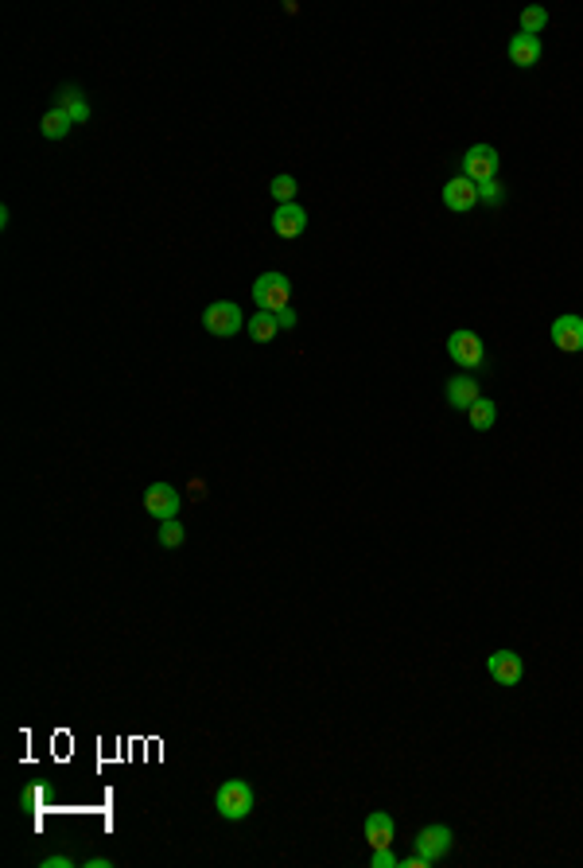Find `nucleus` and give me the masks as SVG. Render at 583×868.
Returning <instances> with one entry per match:
<instances>
[{"instance_id": "obj_6", "label": "nucleus", "mask_w": 583, "mask_h": 868, "mask_svg": "<svg viewBox=\"0 0 583 868\" xmlns=\"http://www.w3.org/2000/svg\"><path fill=\"white\" fill-rule=\"evenodd\" d=\"M179 503H183V495H179L171 483H148V491H145V510H148L152 518L168 522V518H176V514H179Z\"/></svg>"}, {"instance_id": "obj_19", "label": "nucleus", "mask_w": 583, "mask_h": 868, "mask_svg": "<svg viewBox=\"0 0 583 868\" xmlns=\"http://www.w3.org/2000/svg\"><path fill=\"white\" fill-rule=\"evenodd\" d=\"M545 28H548V8L533 4V8H525V12H521V32L537 36V32H545Z\"/></svg>"}, {"instance_id": "obj_20", "label": "nucleus", "mask_w": 583, "mask_h": 868, "mask_svg": "<svg viewBox=\"0 0 583 868\" xmlns=\"http://www.w3.org/2000/svg\"><path fill=\"white\" fill-rule=\"evenodd\" d=\"M183 541H187V530H183L176 518H168V522H160V545L163 549H179Z\"/></svg>"}, {"instance_id": "obj_25", "label": "nucleus", "mask_w": 583, "mask_h": 868, "mask_svg": "<svg viewBox=\"0 0 583 868\" xmlns=\"http://www.w3.org/2000/svg\"><path fill=\"white\" fill-rule=\"evenodd\" d=\"M75 861L70 856H63V853H55V856H43V868H70Z\"/></svg>"}, {"instance_id": "obj_11", "label": "nucleus", "mask_w": 583, "mask_h": 868, "mask_svg": "<svg viewBox=\"0 0 583 868\" xmlns=\"http://www.w3.org/2000/svg\"><path fill=\"white\" fill-rule=\"evenodd\" d=\"M552 343L568 354L583 351V315H560V320L552 323Z\"/></svg>"}, {"instance_id": "obj_26", "label": "nucleus", "mask_w": 583, "mask_h": 868, "mask_svg": "<svg viewBox=\"0 0 583 868\" xmlns=\"http://www.w3.org/2000/svg\"><path fill=\"white\" fill-rule=\"evenodd\" d=\"M428 864H432V861H428V856H421V853H416V856H405V861H401V868H428Z\"/></svg>"}, {"instance_id": "obj_12", "label": "nucleus", "mask_w": 583, "mask_h": 868, "mask_svg": "<svg viewBox=\"0 0 583 868\" xmlns=\"http://www.w3.org/2000/svg\"><path fill=\"white\" fill-rule=\"evenodd\" d=\"M478 397H483V394H478V378L455 374L452 382H447V405H452V410H463V413H467L470 405L478 402Z\"/></svg>"}, {"instance_id": "obj_21", "label": "nucleus", "mask_w": 583, "mask_h": 868, "mask_svg": "<svg viewBox=\"0 0 583 868\" xmlns=\"http://www.w3.org/2000/svg\"><path fill=\"white\" fill-rule=\"evenodd\" d=\"M269 191H272V199L284 207V203H292V199H295V179L288 176V171H284V176H272Z\"/></svg>"}, {"instance_id": "obj_24", "label": "nucleus", "mask_w": 583, "mask_h": 868, "mask_svg": "<svg viewBox=\"0 0 583 868\" xmlns=\"http://www.w3.org/2000/svg\"><path fill=\"white\" fill-rule=\"evenodd\" d=\"M276 323H280V331L295 328V312H292V308H280V312H276Z\"/></svg>"}, {"instance_id": "obj_18", "label": "nucleus", "mask_w": 583, "mask_h": 868, "mask_svg": "<svg viewBox=\"0 0 583 868\" xmlns=\"http://www.w3.org/2000/svg\"><path fill=\"white\" fill-rule=\"evenodd\" d=\"M59 106H63L67 114L75 117V125H82V121H90V106H86V94H78L75 86H67L63 94H59Z\"/></svg>"}, {"instance_id": "obj_14", "label": "nucleus", "mask_w": 583, "mask_h": 868, "mask_svg": "<svg viewBox=\"0 0 583 868\" xmlns=\"http://www.w3.org/2000/svg\"><path fill=\"white\" fill-rule=\"evenodd\" d=\"M509 63L514 67H537L540 63V36L517 32L509 39Z\"/></svg>"}, {"instance_id": "obj_3", "label": "nucleus", "mask_w": 583, "mask_h": 868, "mask_svg": "<svg viewBox=\"0 0 583 868\" xmlns=\"http://www.w3.org/2000/svg\"><path fill=\"white\" fill-rule=\"evenodd\" d=\"M447 354H452L459 366H467V370H483V362H486L483 339H478L475 331H467V328L447 335Z\"/></svg>"}, {"instance_id": "obj_16", "label": "nucleus", "mask_w": 583, "mask_h": 868, "mask_svg": "<svg viewBox=\"0 0 583 868\" xmlns=\"http://www.w3.org/2000/svg\"><path fill=\"white\" fill-rule=\"evenodd\" d=\"M70 125H75V117H70L63 106L47 109L43 121H39V129H43V137H47V140H63L67 132H70Z\"/></svg>"}, {"instance_id": "obj_13", "label": "nucleus", "mask_w": 583, "mask_h": 868, "mask_svg": "<svg viewBox=\"0 0 583 868\" xmlns=\"http://www.w3.org/2000/svg\"><path fill=\"white\" fill-rule=\"evenodd\" d=\"M366 841H370V849H389V845L397 841V825L385 810H374L370 818H366Z\"/></svg>"}, {"instance_id": "obj_17", "label": "nucleus", "mask_w": 583, "mask_h": 868, "mask_svg": "<svg viewBox=\"0 0 583 868\" xmlns=\"http://www.w3.org/2000/svg\"><path fill=\"white\" fill-rule=\"evenodd\" d=\"M467 417H470V428L486 433V428H494V421H498V405L490 402V397H478V402L467 410Z\"/></svg>"}, {"instance_id": "obj_1", "label": "nucleus", "mask_w": 583, "mask_h": 868, "mask_svg": "<svg viewBox=\"0 0 583 868\" xmlns=\"http://www.w3.org/2000/svg\"><path fill=\"white\" fill-rule=\"evenodd\" d=\"M214 806H218V814L226 822H241L253 814V786L241 783V779H226L214 791Z\"/></svg>"}, {"instance_id": "obj_5", "label": "nucleus", "mask_w": 583, "mask_h": 868, "mask_svg": "<svg viewBox=\"0 0 583 868\" xmlns=\"http://www.w3.org/2000/svg\"><path fill=\"white\" fill-rule=\"evenodd\" d=\"M463 176H467L470 183H490V179H498V152L490 148V145L467 148V156H463Z\"/></svg>"}, {"instance_id": "obj_4", "label": "nucleus", "mask_w": 583, "mask_h": 868, "mask_svg": "<svg viewBox=\"0 0 583 868\" xmlns=\"http://www.w3.org/2000/svg\"><path fill=\"white\" fill-rule=\"evenodd\" d=\"M202 328H207L210 335H218V339H233V335L241 331V308L230 300H218L210 304L207 312H202Z\"/></svg>"}, {"instance_id": "obj_2", "label": "nucleus", "mask_w": 583, "mask_h": 868, "mask_svg": "<svg viewBox=\"0 0 583 868\" xmlns=\"http://www.w3.org/2000/svg\"><path fill=\"white\" fill-rule=\"evenodd\" d=\"M288 300H292V281L284 273H261L253 281V304L261 312H280V308H288Z\"/></svg>"}, {"instance_id": "obj_15", "label": "nucleus", "mask_w": 583, "mask_h": 868, "mask_svg": "<svg viewBox=\"0 0 583 868\" xmlns=\"http://www.w3.org/2000/svg\"><path fill=\"white\" fill-rule=\"evenodd\" d=\"M245 331H249V339H253V343H272L276 335H280L276 312H257L249 323H245Z\"/></svg>"}, {"instance_id": "obj_9", "label": "nucleus", "mask_w": 583, "mask_h": 868, "mask_svg": "<svg viewBox=\"0 0 583 868\" xmlns=\"http://www.w3.org/2000/svg\"><path fill=\"white\" fill-rule=\"evenodd\" d=\"M478 203V183H470L467 176H455L444 183V207L455 214H467Z\"/></svg>"}, {"instance_id": "obj_7", "label": "nucleus", "mask_w": 583, "mask_h": 868, "mask_svg": "<svg viewBox=\"0 0 583 868\" xmlns=\"http://www.w3.org/2000/svg\"><path fill=\"white\" fill-rule=\"evenodd\" d=\"M452 841H455V833L447 830V825H424L421 833H416V853L421 856H428V861H444L447 853H452Z\"/></svg>"}, {"instance_id": "obj_8", "label": "nucleus", "mask_w": 583, "mask_h": 868, "mask_svg": "<svg viewBox=\"0 0 583 868\" xmlns=\"http://www.w3.org/2000/svg\"><path fill=\"white\" fill-rule=\"evenodd\" d=\"M272 230H276V238H300L308 230V211L300 203H284V207L272 211Z\"/></svg>"}, {"instance_id": "obj_23", "label": "nucleus", "mask_w": 583, "mask_h": 868, "mask_svg": "<svg viewBox=\"0 0 583 868\" xmlns=\"http://www.w3.org/2000/svg\"><path fill=\"white\" fill-rule=\"evenodd\" d=\"M370 864H374V868H401V861H397V853H389V849H374Z\"/></svg>"}, {"instance_id": "obj_27", "label": "nucleus", "mask_w": 583, "mask_h": 868, "mask_svg": "<svg viewBox=\"0 0 583 868\" xmlns=\"http://www.w3.org/2000/svg\"><path fill=\"white\" fill-rule=\"evenodd\" d=\"M90 868H109V864H114V861H109V856H94V861H86Z\"/></svg>"}, {"instance_id": "obj_22", "label": "nucleus", "mask_w": 583, "mask_h": 868, "mask_svg": "<svg viewBox=\"0 0 583 868\" xmlns=\"http://www.w3.org/2000/svg\"><path fill=\"white\" fill-rule=\"evenodd\" d=\"M478 199H486V203H502L506 195H502V187H498V179H490V183H478Z\"/></svg>"}, {"instance_id": "obj_10", "label": "nucleus", "mask_w": 583, "mask_h": 868, "mask_svg": "<svg viewBox=\"0 0 583 868\" xmlns=\"http://www.w3.org/2000/svg\"><path fill=\"white\" fill-rule=\"evenodd\" d=\"M486 670H490V678H494L498 686H517L521 673H525L521 655H514V650H494V655L486 658Z\"/></svg>"}]
</instances>
